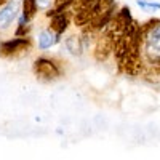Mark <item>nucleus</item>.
I'll return each mask as SVG.
<instances>
[{
	"label": "nucleus",
	"mask_w": 160,
	"mask_h": 160,
	"mask_svg": "<svg viewBox=\"0 0 160 160\" xmlns=\"http://www.w3.org/2000/svg\"><path fill=\"white\" fill-rule=\"evenodd\" d=\"M31 47V38L29 37H15L0 42V56L10 58V56H18L28 51Z\"/></svg>",
	"instance_id": "7ed1b4c3"
},
{
	"label": "nucleus",
	"mask_w": 160,
	"mask_h": 160,
	"mask_svg": "<svg viewBox=\"0 0 160 160\" xmlns=\"http://www.w3.org/2000/svg\"><path fill=\"white\" fill-rule=\"evenodd\" d=\"M19 7L21 0H10L8 3H5L0 8V31H7L13 24V21L18 18Z\"/></svg>",
	"instance_id": "20e7f679"
},
{
	"label": "nucleus",
	"mask_w": 160,
	"mask_h": 160,
	"mask_svg": "<svg viewBox=\"0 0 160 160\" xmlns=\"http://www.w3.org/2000/svg\"><path fill=\"white\" fill-rule=\"evenodd\" d=\"M47 16L50 18V29L58 34V35H62L64 31L68 29L69 26V19H71V13L68 11H56L55 8H51Z\"/></svg>",
	"instance_id": "423d86ee"
},
{
	"label": "nucleus",
	"mask_w": 160,
	"mask_h": 160,
	"mask_svg": "<svg viewBox=\"0 0 160 160\" xmlns=\"http://www.w3.org/2000/svg\"><path fill=\"white\" fill-rule=\"evenodd\" d=\"M34 74L42 80H55L61 75V68L55 59L38 56L34 61Z\"/></svg>",
	"instance_id": "f03ea898"
},
{
	"label": "nucleus",
	"mask_w": 160,
	"mask_h": 160,
	"mask_svg": "<svg viewBox=\"0 0 160 160\" xmlns=\"http://www.w3.org/2000/svg\"><path fill=\"white\" fill-rule=\"evenodd\" d=\"M64 45L68 48V51H71L72 55H80L83 50V43H82V37L78 35H69L64 40Z\"/></svg>",
	"instance_id": "6e6552de"
},
{
	"label": "nucleus",
	"mask_w": 160,
	"mask_h": 160,
	"mask_svg": "<svg viewBox=\"0 0 160 160\" xmlns=\"http://www.w3.org/2000/svg\"><path fill=\"white\" fill-rule=\"evenodd\" d=\"M3 2H5V0H0V5H2V3H3Z\"/></svg>",
	"instance_id": "f8f14e48"
},
{
	"label": "nucleus",
	"mask_w": 160,
	"mask_h": 160,
	"mask_svg": "<svg viewBox=\"0 0 160 160\" xmlns=\"http://www.w3.org/2000/svg\"><path fill=\"white\" fill-rule=\"evenodd\" d=\"M141 59L148 69L160 72V19H151L142 26Z\"/></svg>",
	"instance_id": "f257e3e1"
},
{
	"label": "nucleus",
	"mask_w": 160,
	"mask_h": 160,
	"mask_svg": "<svg viewBox=\"0 0 160 160\" xmlns=\"http://www.w3.org/2000/svg\"><path fill=\"white\" fill-rule=\"evenodd\" d=\"M38 10H48L50 7L56 5V0H35Z\"/></svg>",
	"instance_id": "9b49d317"
},
{
	"label": "nucleus",
	"mask_w": 160,
	"mask_h": 160,
	"mask_svg": "<svg viewBox=\"0 0 160 160\" xmlns=\"http://www.w3.org/2000/svg\"><path fill=\"white\" fill-rule=\"evenodd\" d=\"M114 45L115 40L112 38V35H109L106 31H102L99 34V37L96 38V45H95V58L98 61H104L108 59V56L111 53H114Z\"/></svg>",
	"instance_id": "39448f33"
},
{
	"label": "nucleus",
	"mask_w": 160,
	"mask_h": 160,
	"mask_svg": "<svg viewBox=\"0 0 160 160\" xmlns=\"http://www.w3.org/2000/svg\"><path fill=\"white\" fill-rule=\"evenodd\" d=\"M136 3H138L142 10H146V11H158V10H160V3H157V2H148V0H136Z\"/></svg>",
	"instance_id": "9d476101"
},
{
	"label": "nucleus",
	"mask_w": 160,
	"mask_h": 160,
	"mask_svg": "<svg viewBox=\"0 0 160 160\" xmlns=\"http://www.w3.org/2000/svg\"><path fill=\"white\" fill-rule=\"evenodd\" d=\"M61 35L55 34L51 29H43L42 32L38 34V48L40 50H47V48H51L55 43L59 42Z\"/></svg>",
	"instance_id": "0eeeda50"
},
{
	"label": "nucleus",
	"mask_w": 160,
	"mask_h": 160,
	"mask_svg": "<svg viewBox=\"0 0 160 160\" xmlns=\"http://www.w3.org/2000/svg\"><path fill=\"white\" fill-rule=\"evenodd\" d=\"M37 11H38V8H37L35 0H22V16L28 21H31L35 16Z\"/></svg>",
	"instance_id": "1a4fd4ad"
}]
</instances>
